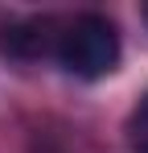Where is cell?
Returning <instances> with one entry per match:
<instances>
[{
  "instance_id": "obj_3",
  "label": "cell",
  "mask_w": 148,
  "mask_h": 153,
  "mask_svg": "<svg viewBox=\"0 0 148 153\" xmlns=\"http://www.w3.org/2000/svg\"><path fill=\"white\" fill-rule=\"evenodd\" d=\"M127 149L132 153H148V91L140 95V103L127 116Z\"/></svg>"
},
{
  "instance_id": "obj_1",
  "label": "cell",
  "mask_w": 148,
  "mask_h": 153,
  "mask_svg": "<svg viewBox=\"0 0 148 153\" xmlns=\"http://www.w3.org/2000/svg\"><path fill=\"white\" fill-rule=\"evenodd\" d=\"M58 62L78 79H103L119 62V33L107 17L82 13L58 33Z\"/></svg>"
},
{
  "instance_id": "obj_2",
  "label": "cell",
  "mask_w": 148,
  "mask_h": 153,
  "mask_svg": "<svg viewBox=\"0 0 148 153\" xmlns=\"http://www.w3.org/2000/svg\"><path fill=\"white\" fill-rule=\"evenodd\" d=\"M49 50V21H17L0 29V54L8 58H41Z\"/></svg>"
}]
</instances>
